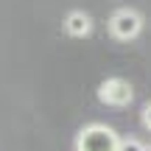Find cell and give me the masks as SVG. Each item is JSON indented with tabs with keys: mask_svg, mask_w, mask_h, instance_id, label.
I'll list each match as a JSON object with an SVG mask.
<instances>
[{
	"mask_svg": "<svg viewBox=\"0 0 151 151\" xmlns=\"http://www.w3.org/2000/svg\"><path fill=\"white\" fill-rule=\"evenodd\" d=\"M118 151H148V146L143 140H137V137H120Z\"/></svg>",
	"mask_w": 151,
	"mask_h": 151,
	"instance_id": "5b68a950",
	"label": "cell"
},
{
	"mask_svg": "<svg viewBox=\"0 0 151 151\" xmlns=\"http://www.w3.org/2000/svg\"><path fill=\"white\" fill-rule=\"evenodd\" d=\"M148 151H151V148H148Z\"/></svg>",
	"mask_w": 151,
	"mask_h": 151,
	"instance_id": "52a82bcc",
	"label": "cell"
},
{
	"mask_svg": "<svg viewBox=\"0 0 151 151\" xmlns=\"http://www.w3.org/2000/svg\"><path fill=\"white\" fill-rule=\"evenodd\" d=\"M143 126H146V129L151 132V101L146 104V106H143Z\"/></svg>",
	"mask_w": 151,
	"mask_h": 151,
	"instance_id": "8992f818",
	"label": "cell"
},
{
	"mask_svg": "<svg viewBox=\"0 0 151 151\" xmlns=\"http://www.w3.org/2000/svg\"><path fill=\"white\" fill-rule=\"evenodd\" d=\"M120 134L106 123H87L76 134V151H118Z\"/></svg>",
	"mask_w": 151,
	"mask_h": 151,
	"instance_id": "6da1fadb",
	"label": "cell"
},
{
	"mask_svg": "<svg viewBox=\"0 0 151 151\" xmlns=\"http://www.w3.org/2000/svg\"><path fill=\"white\" fill-rule=\"evenodd\" d=\"M65 34L73 39H84L92 34V17L87 11H70L65 17Z\"/></svg>",
	"mask_w": 151,
	"mask_h": 151,
	"instance_id": "277c9868",
	"label": "cell"
},
{
	"mask_svg": "<svg viewBox=\"0 0 151 151\" xmlns=\"http://www.w3.org/2000/svg\"><path fill=\"white\" fill-rule=\"evenodd\" d=\"M143 31V14L137 9H118L109 17V34L118 42H132Z\"/></svg>",
	"mask_w": 151,
	"mask_h": 151,
	"instance_id": "7a4b0ae2",
	"label": "cell"
},
{
	"mask_svg": "<svg viewBox=\"0 0 151 151\" xmlns=\"http://www.w3.org/2000/svg\"><path fill=\"white\" fill-rule=\"evenodd\" d=\"M132 98H134V87H132V81L120 78V76L104 78L98 84V101L106 106H129Z\"/></svg>",
	"mask_w": 151,
	"mask_h": 151,
	"instance_id": "3957f363",
	"label": "cell"
}]
</instances>
